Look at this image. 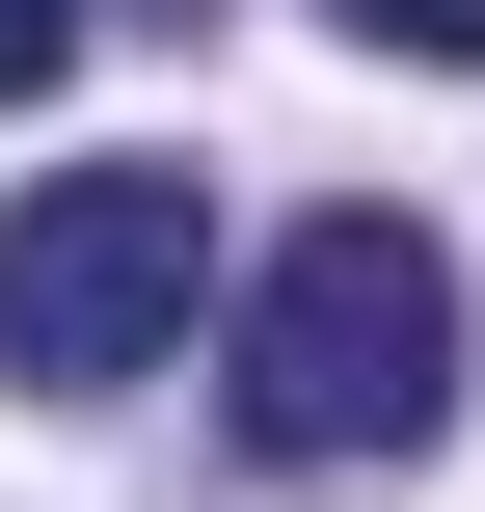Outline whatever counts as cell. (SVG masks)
Masks as SVG:
<instances>
[{"label": "cell", "mask_w": 485, "mask_h": 512, "mask_svg": "<svg viewBox=\"0 0 485 512\" xmlns=\"http://www.w3.org/2000/svg\"><path fill=\"white\" fill-rule=\"evenodd\" d=\"M432 432H459V243H432V216H297V243L243 270V459L378 486V459H432Z\"/></svg>", "instance_id": "cell-1"}, {"label": "cell", "mask_w": 485, "mask_h": 512, "mask_svg": "<svg viewBox=\"0 0 485 512\" xmlns=\"http://www.w3.org/2000/svg\"><path fill=\"white\" fill-rule=\"evenodd\" d=\"M189 270H216L189 162H54V189L0 216V378H54V405L162 378V351H189Z\"/></svg>", "instance_id": "cell-2"}, {"label": "cell", "mask_w": 485, "mask_h": 512, "mask_svg": "<svg viewBox=\"0 0 485 512\" xmlns=\"http://www.w3.org/2000/svg\"><path fill=\"white\" fill-rule=\"evenodd\" d=\"M351 54H485V0H324Z\"/></svg>", "instance_id": "cell-3"}, {"label": "cell", "mask_w": 485, "mask_h": 512, "mask_svg": "<svg viewBox=\"0 0 485 512\" xmlns=\"http://www.w3.org/2000/svg\"><path fill=\"white\" fill-rule=\"evenodd\" d=\"M54 54H81V0H0V108H27V81H54Z\"/></svg>", "instance_id": "cell-4"}, {"label": "cell", "mask_w": 485, "mask_h": 512, "mask_svg": "<svg viewBox=\"0 0 485 512\" xmlns=\"http://www.w3.org/2000/svg\"><path fill=\"white\" fill-rule=\"evenodd\" d=\"M162 27H216V0H162Z\"/></svg>", "instance_id": "cell-5"}]
</instances>
